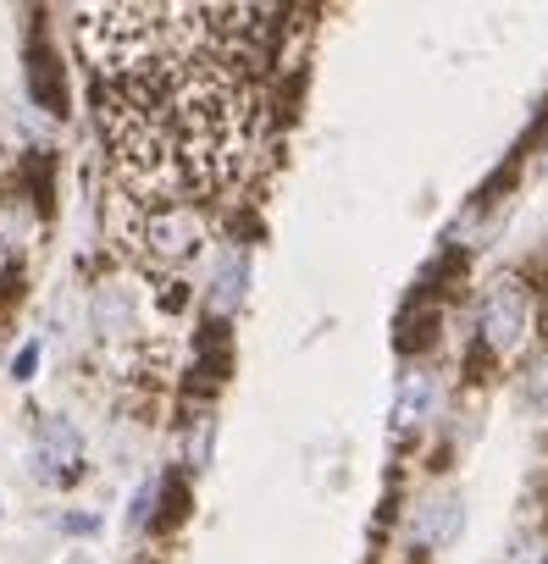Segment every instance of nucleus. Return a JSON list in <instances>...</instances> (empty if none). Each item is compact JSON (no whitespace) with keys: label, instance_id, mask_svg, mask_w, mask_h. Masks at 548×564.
Masks as SVG:
<instances>
[{"label":"nucleus","instance_id":"1a4fd4ad","mask_svg":"<svg viewBox=\"0 0 548 564\" xmlns=\"http://www.w3.org/2000/svg\"><path fill=\"white\" fill-rule=\"evenodd\" d=\"M34 366H40V344H29V349L18 355V366H12V371H18L23 382H29V371H34Z\"/></svg>","mask_w":548,"mask_h":564},{"label":"nucleus","instance_id":"7ed1b4c3","mask_svg":"<svg viewBox=\"0 0 548 564\" xmlns=\"http://www.w3.org/2000/svg\"><path fill=\"white\" fill-rule=\"evenodd\" d=\"M34 476L40 481H51V487H62V481H73L78 476V465H84V437H78V426L73 421H62V415H45L40 426H34Z\"/></svg>","mask_w":548,"mask_h":564},{"label":"nucleus","instance_id":"6e6552de","mask_svg":"<svg viewBox=\"0 0 548 564\" xmlns=\"http://www.w3.org/2000/svg\"><path fill=\"white\" fill-rule=\"evenodd\" d=\"M526 393H531V404H537V410H548V355L531 366V377H526Z\"/></svg>","mask_w":548,"mask_h":564},{"label":"nucleus","instance_id":"423d86ee","mask_svg":"<svg viewBox=\"0 0 548 564\" xmlns=\"http://www.w3.org/2000/svg\"><path fill=\"white\" fill-rule=\"evenodd\" d=\"M244 300V254L238 249H227L222 254V265H216V282H211V311H233Z\"/></svg>","mask_w":548,"mask_h":564},{"label":"nucleus","instance_id":"f257e3e1","mask_svg":"<svg viewBox=\"0 0 548 564\" xmlns=\"http://www.w3.org/2000/svg\"><path fill=\"white\" fill-rule=\"evenodd\" d=\"M205 238H211V221H205L200 205H144V199H133L128 243H133L150 265L172 271V265L194 260Z\"/></svg>","mask_w":548,"mask_h":564},{"label":"nucleus","instance_id":"f03ea898","mask_svg":"<svg viewBox=\"0 0 548 564\" xmlns=\"http://www.w3.org/2000/svg\"><path fill=\"white\" fill-rule=\"evenodd\" d=\"M476 338L498 360H509L531 338V294H526L520 276H498V282L482 289V300H476Z\"/></svg>","mask_w":548,"mask_h":564},{"label":"nucleus","instance_id":"39448f33","mask_svg":"<svg viewBox=\"0 0 548 564\" xmlns=\"http://www.w3.org/2000/svg\"><path fill=\"white\" fill-rule=\"evenodd\" d=\"M432 399H438L432 377L427 371H410L399 382V399H394V432H421L427 415H432Z\"/></svg>","mask_w":548,"mask_h":564},{"label":"nucleus","instance_id":"20e7f679","mask_svg":"<svg viewBox=\"0 0 548 564\" xmlns=\"http://www.w3.org/2000/svg\"><path fill=\"white\" fill-rule=\"evenodd\" d=\"M465 531V498L460 492H432L410 514V542L416 547H449Z\"/></svg>","mask_w":548,"mask_h":564},{"label":"nucleus","instance_id":"0eeeda50","mask_svg":"<svg viewBox=\"0 0 548 564\" xmlns=\"http://www.w3.org/2000/svg\"><path fill=\"white\" fill-rule=\"evenodd\" d=\"M509 564H548V531H520L509 547Z\"/></svg>","mask_w":548,"mask_h":564}]
</instances>
